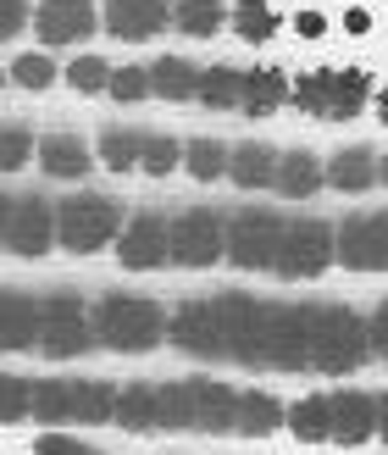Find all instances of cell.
<instances>
[{"label": "cell", "mask_w": 388, "mask_h": 455, "mask_svg": "<svg viewBox=\"0 0 388 455\" xmlns=\"http://www.w3.org/2000/svg\"><path fill=\"white\" fill-rule=\"evenodd\" d=\"M272 189L289 200H311L322 189V162L311 150H278V167H272Z\"/></svg>", "instance_id": "24"}, {"label": "cell", "mask_w": 388, "mask_h": 455, "mask_svg": "<svg viewBox=\"0 0 388 455\" xmlns=\"http://www.w3.org/2000/svg\"><path fill=\"white\" fill-rule=\"evenodd\" d=\"M289 100L311 111V117H328V123H350L367 111L372 100V78L360 67H316V73H300L289 84Z\"/></svg>", "instance_id": "4"}, {"label": "cell", "mask_w": 388, "mask_h": 455, "mask_svg": "<svg viewBox=\"0 0 388 455\" xmlns=\"http://www.w3.org/2000/svg\"><path fill=\"white\" fill-rule=\"evenodd\" d=\"M145 140H150V133H139V128H106L100 133V162L111 172H133L139 156H145Z\"/></svg>", "instance_id": "30"}, {"label": "cell", "mask_w": 388, "mask_h": 455, "mask_svg": "<svg viewBox=\"0 0 388 455\" xmlns=\"http://www.w3.org/2000/svg\"><path fill=\"white\" fill-rule=\"evenodd\" d=\"M234 395L217 378H184V383H162L167 400V427H194V434H227L234 422Z\"/></svg>", "instance_id": "7"}, {"label": "cell", "mask_w": 388, "mask_h": 455, "mask_svg": "<svg viewBox=\"0 0 388 455\" xmlns=\"http://www.w3.org/2000/svg\"><path fill=\"white\" fill-rule=\"evenodd\" d=\"M344 34H355V39L372 34V12H367V6H350V12H344Z\"/></svg>", "instance_id": "43"}, {"label": "cell", "mask_w": 388, "mask_h": 455, "mask_svg": "<svg viewBox=\"0 0 388 455\" xmlns=\"http://www.w3.org/2000/svg\"><path fill=\"white\" fill-rule=\"evenodd\" d=\"M28 395H34L28 378H0V422L28 417Z\"/></svg>", "instance_id": "38"}, {"label": "cell", "mask_w": 388, "mask_h": 455, "mask_svg": "<svg viewBox=\"0 0 388 455\" xmlns=\"http://www.w3.org/2000/svg\"><path fill=\"white\" fill-rule=\"evenodd\" d=\"M283 427V400L266 395V389H244L234 395V422H227V434H249V439H266Z\"/></svg>", "instance_id": "20"}, {"label": "cell", "mask_w": 388, "mask_h": 455, "mask_svg": "<svg viewBox=\"0 0 388 455\" xmlns=\"http://www.w3.org/2000/svg\"><path fill=\"white\" fill-rule=\"evenodd\" d=\"M289 100V78L278 67H256V73H244V95H239V111L244 117H272Z\"/></svg>", "instance_id": "26"}, {"label": "cell", "mask_w": 388, "mask_h": 455, "mask_svg": "<svg viewBox=\"0 0 388 455\" xmlns=\"http://www.w3.org/2000/svg\"><path fill=\"white\" fill-rule=\"evenodd\" d=\"M305 355H311V306H266V328H261L256 367L300 372Z\"/></svg>", "instance_id": "11"}, {"label": "cell", "mask_w": 388, "mask_h": 455, "mask_svg": "<svg viewBox=\"0 0 388 455\" xmlns=\"http://www.w3.org/2000/svg\"><path fill=\"white\" fill-rule=\"evenodd\" d=\"M377 117H383V123H388V84H383V89H377Z\"/></svg>", "instance_id": "46"}, {"label": "cell", "mask_w": 388, "mask_h": 455, "mask_svg": "<svg viewBox=\"0 0 388 455\" xmlns=\"http://www.w3.org/2000/svg\"><path fill=\"white\" fill-rule=\"evenodd\" d=\"M28 156H34V133L22 123H0V172L28 167Z\"/></svg>", "instance_id": "34"}, {"label": "cell", "mask_w": 388, "mask_h": 455, "mask_svg": "<svg viewBox=\"0 0 388 455\" xmlns=\"http://www.w3.org/2000/svg\"><path fill=\"white\" fill-rule=\"evenodd\" d=\"M56 244V206L44 195H17L12 200V217H6V239L0 250H12V256H44V250Z\"/></svg>", "instance_id": "14"}, {"label": "cell", "mask_w": 388, "mask_h": 455, "mask_svg": "<svg viewBox=\"0 0 388 455\" xmlns=\"http://www.w3.org/2000/svg\"><path fill=\"white\" fill-rule=\"evenodd\" d=\"M123 228V206L106 195H73L56 206V239L61 250H73V256H95V250H106L111 239H117Z\"/></svg>", "instance_id": "8"}, {"label": "cell", "mask_w": 388, "mask_h": 455, "mask_svg": "<svg viewBox=\"0 0 388 455\" xmlns=\"http://www.w3.org/2000/svg\"><path fill=\"white\" fill-rule=\"evenodd\" d=\"M322 184L344 189V195H367V189L377 184V150H367V145H344V150H338L333 162L322 167Z\"/></svg>", "instance_id": "23"}, {"label": "cell", "mask_w": 388, "mask_h": 455, "mask_svg": "<svg viewBox=\"0 0 388 455\" xmlns=\"http://www.w3.org/2000/svg\"><path fill=\"white\" fill-rule=\"evenodd\" d=\"M34 156H39V167L51 172V178H83L89 162H95V156H89V145L78 140V133H67V128L34 140Z\"/></svg>", "instance_id": "21"}, {"label": "cell", "mask_w": 388, "mask_h": 455, "mask_svg": "<svg viewBox=\"0 0 388 455\" xmlns=\"http://www.w3.org/2000/svg\"><path fill=\"white\" fill-rule=\"evenodd\" d=\"M283 222H289L283 212H266V206H244L234 217H222V256L244 272H266L272 256H278Z\"/></svg>", "instance_id": "9"}, {"label": "cell", "mask_w": 388, "mask_h": 455, "mask_svg": "<svg viewBox=\"0 0 388 455\" xmlns=\"http://www.w3.org/2000/svg\"><path fill=\"white\" fill-rule=\"evenodd\" d=\"M12 200H17V195H0V239H6V217H12Z\"/></svg>", "instance_id": "45"}, {"label": "cell", "mask_w": 388, "mask_h": 455, "mask_svg": "<svg viewBox=\"0 0 388 455\" xmlns=\"http://www.w3.org/2000/svg\"><path fill=\"white\" fill-rule=\"evenodd\" d=\"M111 95L117 100H150V67H111Z\"/></svg>", "instance_id": "37"}, {"label": "cell", "mask_w": 388, "mask_h": 455, "mask_svg": "<svg viewBox=\"0 0 388 455\" xmlns=\"http://www.w3.org/2000/svg\"><path fill=\"white\" fill-rule=\"evenodd\" d=\"M111 417L133 434H155V427H167V400H162V383H128L117 389V405H111Z\"/></svg>", "instance_id": "19"}, {"label": "cell", "mask_w": 388, "mask_h": 455, "mask_svg": "<svg viewBox=\"0 0 388 455\" xmlns=\"http://www.w3.org/2000/svg\"><path fill=\"white\" fill-rule=\"evenodd\" d=\"M333 256L350 272H383L388 267V212H355L338 222Z\"/></svg>", "instance_id": "13"}, {"label": "cell", "mask_w": 388, "mask_h": 455, "mask_svg": "<svg viewBox=\"0 0 388 455\" xmlns=\"http://www.w3.org/2000/svg\"><path fill=\"white\" fill-rule=\"evenodd\" d=\"M227 17H234V28H239V39H249V44H266L272 34H278V12H272V0H239V6L234 12H227Z\"/></svg>", "instance_id": "31"}, {"label": "cell", "mask_w": 388, "mask_h": 455, "mask_svg": "<svg viewBox=\"0 0 388 455\" xmlns=\"http://www.w3.org/2000/svg\"><path fill=\"white\" fill-rule=\"evenodd\" d=\"M239 95H244V73H239V67H205V73H200L194 100H205V111H234Z\"/></svg>", "instance_id": "28"}, {"label": "cell", "mask_w": 388, "mask_h": 455, "mask_svg": "<svg viewBox=\"0 0 388 455\" xmlns=\"http://www.w3.org/2000/svg\"><path fill=\"white\" fill-rule=\"evenodd\" d=\"M34 455H100V450H89V444H78V439H67V434H44V439L34 444Z\"/></svg>", "instance_id": "39"}, {"label": "cell", "mask_w": 388, "mask_h": 455, "mask_svg": "<svg viewBox=\"0 0 388 455\" xmlns=\"http://www.w3.org/2000/svg\"><path fill=\"white\" fill-rule=\"evenodd\" d=\"M194 89H200V67L194 61H184V56L150 61V95H162V100H194Z\"/></svg>", "instance_id": "27"}, {"label": "cell", "mask_w": 388, "mask_h": 455, "mask_svg": "<svg viewBox=\"0 0 388 455\" xmlns=\"http://www.w3.org/2000/svg\"><path fill=\"white\" fill-rule=\"evenodd\" d=\"M272 167H278V150L261 145V140H244L227 150V172L222 178H234L239 189H272Z\"/></svg>", "instance_id": "25"}, {"label": "cell", "mask_w": 388, "mask_h": 455, "mask_svg": "<svg viewBox=\"0 0 388 455\" xmlns=\"http://www.w3.org/2000/svg\"><path fill=\"white\" fill-rule=\"evenodd\" d=\"M372 339H367V316H355L350 306H311V372L344 378L355 367H367Z\"/></svg>", "instance_id": "2"}, {"label": "cell", "mask_w": 388, "mask_h": 455, "mask_svg": "<svg viewBox=\"0 0 388 455\" xmlns=\"http://www.w3.org/2000/svg\"><path fill=\"white\" fill-rule=\"evenodd\" d=\"M167 261L189 272L222 261V217L211 206H184L178 217H167Z\"/></svg>", "instance_id": "12"}, {"label": "cell", "mask_w": 388, "mask_h": 455, "mask_svg": "<svg viewBox=\"0 0 388 455\" xmlns=\"http://www.w3.org/2000/svg\"><path fill=\"white\" fill-rule=\"evenodd\" d=\"M34 333H39L34 294L0 289V350H34Z\"/></svg>", "instance_id": "22"}, {"label": "cell", "mask_w": 388, "mask_h": 455, "mask_svg": "<svg viewBox=\"0 0 388 455\" xmlns=\"http://www.w3.org/2000/svg\"><path fill=\"white\" fill-rule=\"evenodd\" d=\"M377 184H388V150H383V162H377Z\"/></svg>", "instance_id": "47"}, {"label": "cell", "mask_w": 388, "mask_h": 455, "mask_svg": "<svg viewBox=\"0 0 388 455\" xmlns=\"http://www.w3.org/2000/svg\"><path fill=\"white\" fill-rule=\"evenodd\" d=\"M372 405H377V427H372V434H383V444H388V395L372 400Z\"/></svg>", "instance_id": "44"}, {"label": "cell", "mask_w": 388, "mask_h": 455, "mask_svg": "<svg viewBox=\"0 0 388 455\" xmlns=\"http://www.w3.org/2000/svg\"><path fill=\"white\" fill-rule=\"evenodd\" d=\"M0 84H6V73H0Z\"/></svg>", "instance_id": "48"}, {"label": "cell", "mask_w": 388, "mask_h": 455, "mask_svg": "<svg viewBox=\"0 0 388 455\" xmlns=\"http://www.w3.org/2000/svg\"><path fill=\"white\" fill-rule=\"evenodd\" d=\"M34 311H39V333H34V350L51 355V361H73L95 345V328H89V306L78 300V289H51V294H34Z\"/></svg>", "instance_id": "6"}, {"label": "cell", "mask_w": 388, "mask_h": 455, "mask_svg": "<svg viewBox=\"0 0 388 455\" xmlns=\"http://www.w3.org/2000/svg\"><path fill=\"white\" fill-rule=\"evenodd\" d=\"M333 267V228L322 217H289L283 222V239H278V256H272L266 272L278 278H322Z\"/></svg>", "instance_id": "10"}, {"label": "cell", "mask_w": 388, "mask_h": 455, "mask_svg": "<svg viewBox=\"0 0 388 455\" xmlns=\"http://www.w3.org/2000/svg\"><path fill=\"white\" fill-rule=\"evenodd\" d=\"M12 84H22V89H51L56 84V61L51 56H17L12 61Z\"/></svg>", "instance_id": "36"}, {"label": "cell", "mask_w": 388, "mask_h": 455, "mask_svg": "<svg viewBox=\"0 0 388 455\" xmlns=\"http://www.w3.org/2000/svg\"><path fill=\"white\" fill-rule=\"evenodd\" d=\"M117 389L100 378H51L34 383L28 395V417L34 422H111Z\"/></svg>", "instance_id": "5"}, {"label": "cell", "mask_w": 388, "mask_h": 455, "mask_svg": "<svg viewBox=\"0 0 388 455\" xmlns=\"http://www.w3.org/2000/svg\"><path fill=\"white\" fill-rule=\"evenodd\" d=\"M172 167H184V145H178L172 133H150V140H145V156H139V172L167 178Z\"/></svg>", "instance_id": "33"}, {"label": "cell", "mask_w": 388, "mask_h": 455, "mask_svg": "<svg viewBox=\"0 0 388 455\" xmlns=\"http://www.w3.org/2000/svg\"><path fill=\"white\" fill-rule=\"evenodd\" d=\"M67 78H73L78 95H100V89L111 84V61L106 56H78L73 67H67Z\"/></svg>", "instance_id": "35"}, {"label": "cell", "mask_w": 388, "mask_h": 455, "mask_svg": "<svg viewBox=\"0 0 388 455\" xmlns=\"http://www.w3.org/2000/svg\"><path fill=\"white\" fill-rule=\"evenodd\" d=\"M184 167L200 178V184H211V178L227 172V145L222 140H189L184 145Z\"/></svg>", "instance_id": "32"}, {"label": "cell", "mask_w": 388, "mask_h": 455, "mask_svg": "<svg viewBox=\"0 0 388 455\" xmlns=\"http://www.w3.org/2000/svg\"><path fill=\"white\" fill-rule=\"evenodd\" d=\"M249 306V294H217V300H189L167 311V339L184 355H205V361H227V339H234L239 311Z\"/></svg>", "instance_id": "1"}, {"label": "cell", "mask_w": 388, "mask_h": 455, "mask_svg": "<svg viewBox=\"0 0 388 455\" xmlns=\"http://www.w3.org/2000/svg\"><path fill=\"white\" fill-rule=\"evenodd\" d=\"M372 427H377V405H372V395L328 389V439H338V444H367Z\"/></svg>", "instance_id": "17"}, {"label": "cell", "mask_w": 388, "mask_h": 455, "mask_svg": "<svg viewBox=\"0 0 388 455\" xmlns=\"http://www.w3.org/2000/svg\"><path fill=\"white\" fill-rule=\"evenodd\" d=\"M294 34H300V39H322L328 34V17L322 12H300V17H294Z\"/></svg>", "instance_id": "42"}, {"label": "cell", "mask_w": 388, "mask_h": 455, "mask_svg": "<svg viewBox=\"0 0 388 455\" xmlns=\"http://www.w3.org/2000/svg\"><path fill=\"white\" fill-rule=\"evenodd\" d=\"M106 28L117 39H155L162 28H172V0H111L106 6Z\"/></svg>", "instance_id": "18"}, {"label": "cell", "mask_w": 388, "mask_h": 455, "mask_svg": "<svg viewBox=\"0 0 388 455\" xmlns=\"http://www.w3.org/2000/svg\"><path fill=\"white\" fill-rule=\"evenodd\" d=\"M89 328H95V345L117 350V355H139L167 339V311L155 300H139V294H106L89 311Z\"/></svg>", "instance_id": "3"}, {"label": "cell", "mask_w": 388, "mask_h": 455, "mask_svg": "<svg viewBox=\"0 0 388 455\" xmlns=\"http://www.w3.org/2000/svg\"><path fill=\"white\" fill-rule=\"evenodd\" d=\"M117 261L128 272H155L167 267V217L162 212H133L117 228Z\"/></svg>", "instance_id": "15"}, {"label": "cell", "mask_w": 388, "mask_h": 455, "mask_svg": "<svg viewBox=\"0 0 388 455\" xmlns=\"http://www.w3.org/2000/svg\"><path fill=\"white\" fill-rule=\"evenodd\" d=\"M367 339H372V355H383V361H388V300L372 311V323H367Z\"/></svg>", "instance_id": "41"}, {"label": "cell", "mask_w": 388, "mask_h": 455, "mask_svg": "<svg viewBox=\"0 0 388 455\" xmlns=\"http://www.w3.org/2000/svg\"><path fill=\"white\" fill-rule=\"evenodd\" d=\"M28 22V0H0V39H12Z\"/></svg>", "instance_id": "40"}, {"label": "cell", "mask_w": 388, "mask_h": 455, "mask_svg": "<svg viewBox=\"0 0 388 455\" xmlns=\"http://www.w3.org/2000/svg\"><path fill=\"white\" fill-rule=\"evenodd\" d=\"M34 34L44 44H78L95 34V0H39L34 6Z\"/></svg>", "instance_id": "16"}, {"label": "cell", "mask_w": 388, "mask_h": 455, "mask_svg": "<svg viewBox=\"0 0 388 455\" xmlns=\"http://www.w3.org/2000/svg\"><path fill=\"white\" fill-rule=\"evenodd\" d=\"M227 22L222 0H172V28H184L189 39H211Z\"/></svg>", "instance_id": "29"}]
</instances>
